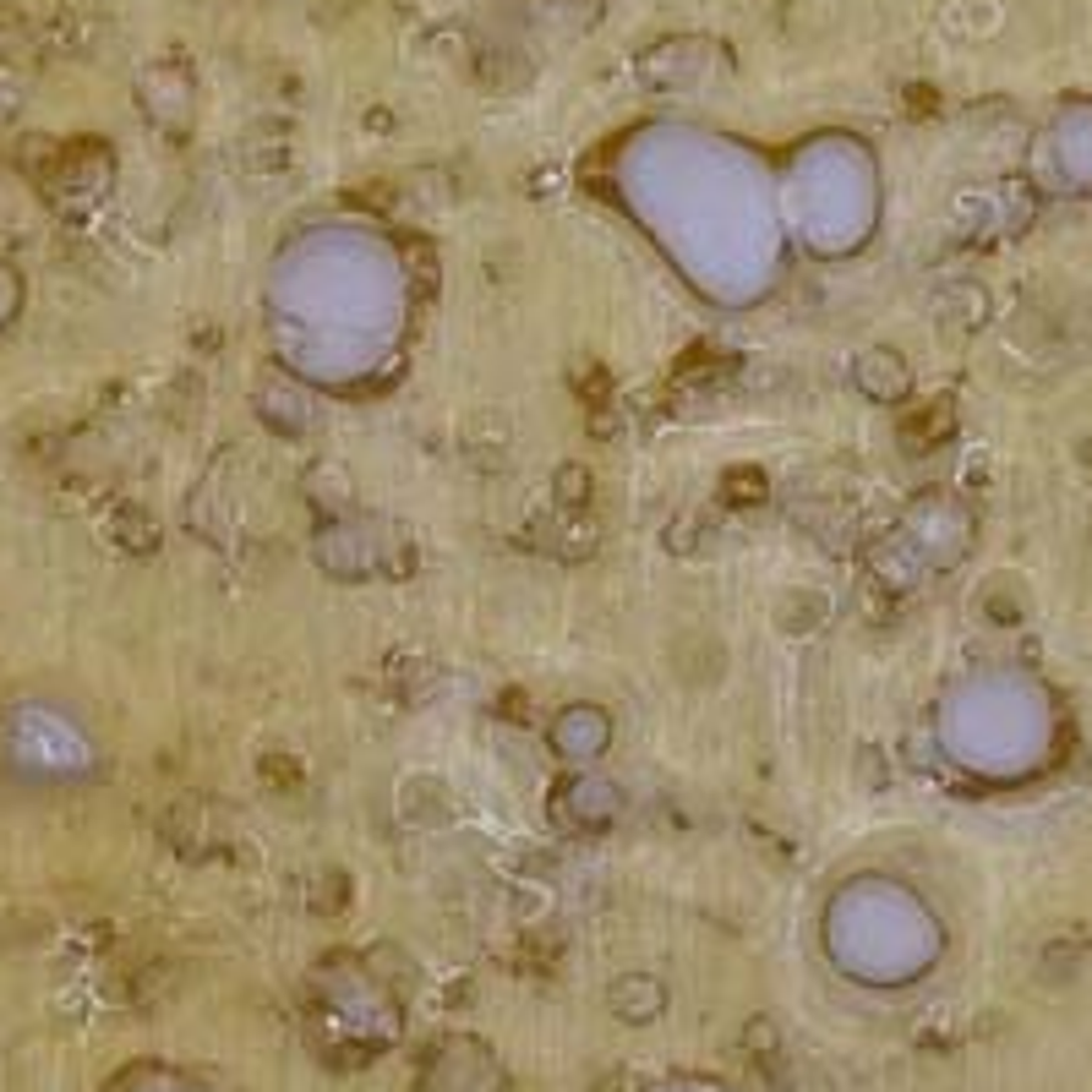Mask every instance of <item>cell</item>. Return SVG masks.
Segmentation results:
<instances>
[{
    "label": "cell",
    "instance_id": "obj_2",
    "mask_svg": "<svg viewBox=\"0 0 1092 1092\" xmlns=\"http://www.w3.org/2000/svg\"><path fill=\"white\" fill-rule=\"evenodd\" d=\"M722 492H727V503H760V497H765V475L760 470H732Z\"/></svg>",
    "mask_w": 1092,
    "mask_h": 1092
},
{
    "label": "cell",
    "instance_id": "obj_1",
    "mask_svg": "<svg viewBox=\"0 0 1092 1092\" xmlns=\"http://www.w3.org/2000/svg\"><path fill=\"white\" fill-rule=\"evenodd\" d=\"M585 503H590V470L585 464H563V470H557V508L574 514V508H585Z\"/></svg>",
    "mask_w": 1092,
    "mask_h": 1092
},
{
    "label": "cell",
    "instance_id": "obj_3",
    "mask_svg": "<svg viewBox=\"0 0 1092 1092\" xmlns=\"http://www.w3.org/2000/svg\"><path fill=\"white\" fill-rule=\"evenodd\" d=\"M574 388H585V399L601 404L612 393V382H607V371H601V366H585V371H574Z\"/></svg>",
    "mask_w": 1092,
    "mask_h": 1092
}]
</instances>
